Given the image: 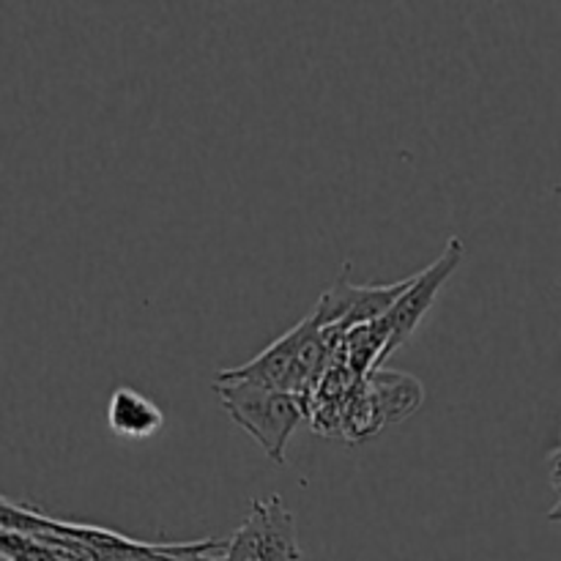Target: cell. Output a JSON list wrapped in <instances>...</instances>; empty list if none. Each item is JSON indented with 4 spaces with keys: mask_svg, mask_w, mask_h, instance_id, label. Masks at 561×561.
Instances as JSON below:
<instances>
[{
    "mask_svg": "<svg viewBox=\"0 0 561 561\" xmlns=\"http://www.w3.org/2000/svg\"><path fill=\"white\" fill-rule=\"evenodd\" d=\"M329 365V340L316 318L307 316L290 332L274 340L266 351L233 370H219L217 381H244L279 389L310 400Z\"/></svg>",
    "mask_w": 561,
    "mask_h": 561,
    "instance_id": "cell-1",
    "label": "cell"
},
{
    "mask_svg": "<svg viewBox=\"0 0 561 561\" xmlns=\"http://www.w3.org/2000/svg\"><path fill=\"white\" fill-rule=\"evenodd\" d=\"M214 392L230 420L255 438L268 460L283 466L290 436L307 420V400L244 381H214Z\"/></svg>",
    "mask_w": 561,
    "mask_h": 561,
    "instance_id": "cell-2",
    "label": "cell"
},
{
    "mask_svg": "<svg viewBox=\"0 0 561 561\" xmlns=\"http://www.w3.org/2000/svg\"><path fill=\"white\" fill-rule=\"evenodd\" d=\"M219 561H301L296 520L279 496L255 499Z\"/></svg>",
    "mask_w": 561,
    "mask_h": 561,
    "instance_id": "cell-3",
    "label": "cell"
},
{
    "mask_svg": "<svg viewBox=\"0 0 561 561\" xmlns=\"http://www.w3.org/2000/svg\"><path fill=\"white\" fill-rule=\"evenodd\" d=\"M460 261H463V241L449 239L447 250H444L431 266L422 268L420 274H414V283L409 285V290H405L398 299V305L378 321L381 332L387 334V348H383L381 362H378V370H381L383 362H387L394 351L403 348V345L414 337L420 323L425 321V316L431 312L438 290H442L444 283L453 277L455 268L460 266Z\"/></svg>",
    "mask_w": 561,
    "mask_h": 561,
    "instance_id": "cell-4",
    "label": "cell"
},
{
    "mask_svg": "<svg viewBox=\"0 0 561 561\" xmlns=\"http://www.w3.org/2000/svg\"><path fill=\"white\" fill-rule=\"evenodd\" d=\"M411 283H414V277L389 285H356L348 279V272H343L337 283L321 296L310 316L327 334H345L356 327L381 321L398 305V299L409 290Z\"/></svg>",
    "mask_w": 561,
    "mask_h": 561,
    "instance_id": "cell-5",
    "label": "cell"
},
{
    "mask_svg": "<svg viewBox=\"0 0 561 561\" xmlns=\"http://www.w3.org/2000/svg\"><path fill=\"white\" fill-rule=\"evenodd\" d=\"M107 427L129 442H146L164 427V414L153 400L131 387H118L110 394Z\"/></svg>",
    "mask_w": 561,
    "mask_h": 561,
    "instance_id": "cell-6",
    "label": "cell"
},
{
    "mask_svg": "<svg viewBox=\"0 0 561 561\" xmlns=\"http://www.w3.org/2000/svg\"><path fill=\"white\" fill-rule=\"evenodd\" d=\"M367 389L376 398L378 411L383 416V425L405 420L411 411H416L425 398V389L409 373H387V370H373L365 378Z\"/></svg>",
    "mask_w": 561,
    "mask_h": 561,
    "instance_id": "cell-7",
    "label": "cell"
},
{
    "mask_svg": "<svg viewBox=\"0 0 561 561\" xmlns=\"http://www.w3.org/2000/svg\"><path fill=\"white\" fill-rule=\"evenodd\" d=\"M0 551L5 561H75L49 537L22 535V531H3Z\"/></svg>",
    "mask_w": 561,
    "mask_h": 561,
    "instance_id": "cell-8",
    "label": "cell"
},
{
    "mask_svg": "<svg viewBox=\"0 0 561 561\" xmlns=\"http://www.w3.org/2000/svg\"><path fill=\"white\" fill-rule=\"evenodd\" d=\"M548 520H553V524H561V502L551 510V513H548Z\"/></svg>",
    "mask_w": 561,
    "mask_h": 561,
    "instance_id": "cell-9",
    "label": "cell"
}]
</instances>
